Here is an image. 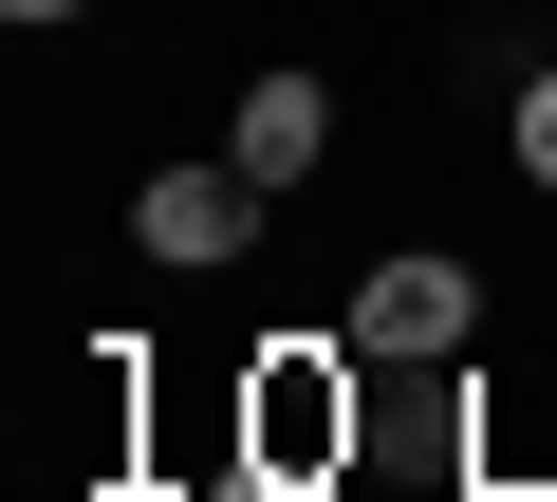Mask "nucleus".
Masks as SVG:
<instances>
[{"mask_svg": "<svg viewBox=\"0 0 557 502\" xmlns=\"http://www.w3.org/2000/svg\"><path fill=\"white\" fill-rule=\"evenodd\" d=\"M260 168L223 149V168H149V205H131V242H149V261H242V242H260Z\"/></svg>", "mask_w": 557, "mask_h": 502, "instance_id": "nucleus-1", "label": "nucleus"}, {"mask_svg": "<svg viewBox=\"0 0 557 502\" xmlns=\"http://www.w3.org/2000/svg\"><path fill=\"white\" fill-rule=\"evenodd\" d=\"M465 261H372V298H354V354H465Z\"/></svg>", "mask_w": 557, "mask_h": 502, "instance_id": "nucleus-2", "label": "nucleus"}, {"mask_svg": "<svg viewBox=\"0 0 557 502\" xmlns=\"http://www.w3.org/2000/svg\"><path fill=\"white\" fill-rule=\"evenodd\" d=\"M223 149H242V168H260V186H298V168H317V149H335V94H317V75H260V94H242V131H223Z\"/></svg>", "mask_w": 557, "mask_h": 502, "instance_id": "nucleus-3", "label": "nucleus"}, {"mask_svg": "<svg viewBox=\"0 0 557 502\" xmlns=\"http://www.w3.org/2000/svg\"><path fill=\"white\" fill-rule=\"evenodd\" d=\"M502 149H520V186H557V75H520V112H502Z\"/></svg>", "mask_w": 557, "mask_h": 502, "instance_id": "nucleus-4", "label": "nucleus"}, {"mask_svg": "<svg viewBox=\"0 0 557 502\" xmlns=\"http://www.w3.org/2000/svg\"><path fill=\"white\" fill-rule=\"evenodd\" d=\"M223 502H317V483H298V465H242V483H223Z\"/></svg>", "mask_w": 557, "mask_h": 502, "instance_id": "nucleus-5", "label": "nucleus"}, {"mask_svg": "<svg viewBox=\"0 0 557 502\" xmlns=\"http://www.w3.org/2000/svg\"><path fill=\"white\" fill-rule=\"evenodd\" d=\"M20 20H75V0H20Z\"/></svg>", "mask_w": 557, "mask_h": 502, "instance_id": "nucleus-6", "label": "nucleus"}]
</instances>
